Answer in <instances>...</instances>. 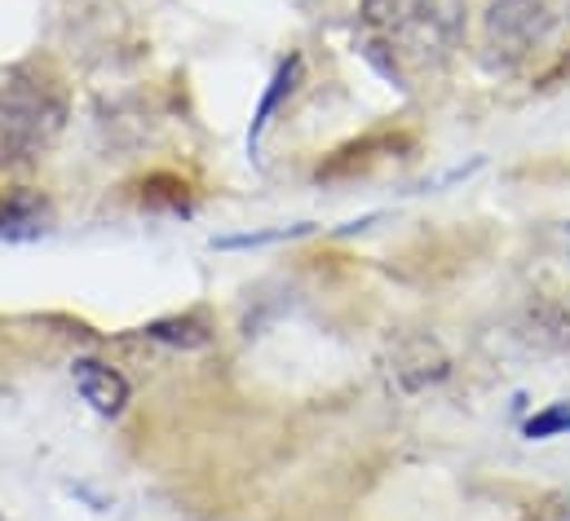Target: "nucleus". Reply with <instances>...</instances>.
Masks as SVG:
<instances>
[{
  "instance_id": "nucleus-1",
  "label": "nucleus",
  "mask_w": 570,
  "mask_h": 521,
  "mask_svg": "<svg viewBox=\"0 0 570 521\" xmlns=\"http://www.w3.org/2000/svg\"><path fill=\"white\" fill-rule=\"evenodd\" d=\"M469 31V0H363L358 49L394 85L442 71Z\"/></svg>"
},
{
  "instance_id": "nucleus-2",
  "label": "nucleus",
  "mask_w": 570,
  "mask_h": 521,
  "mask_svg": "<svg viewBox=\"0 0 570 521\" xmlns=\"http://www.w3.org/2000/svg\"><path fill=\"white\" fill-rule=\"evenodd\" d=\"M71 85L53 58L0 62V168L36 164L67 129Z\"/></svg>"
},
{
  "instance_id": "nucleus-3",
  "label": "nucleus",
  "mask_w": 570,
  "mask_h": 521,
  "mask_svg": "<svg viewBox=\"0 0 570 521\" xmlns=\"http://www.w3.org/2000/svg\"><path fill=\"white\" fill-rule=\"evenodd\" d=\"M570 0H491L482 13V58L491 71L527 67L558 36Z\"/></svg>"
},
{
  "instance_id": "nucleus-4",
  "label": "nucleus",
  "mask_w": 570,
  "mask_h": 521,
  "mask_svg": "<svg viewBox=\"0 0 570 521\" xmlns=\"http://www.w3.org/2000/svg\"><path fill=\"white\" fill-rule=\"evenodd\" d=\"M412 150H416V132L399 129V125H381V129H367L363 137L336 146V150L314 168V177H318V181H345V177H354V173H367V168L381 164V159H399V155H412Z\"/></svg>"
},
{
  "instance_id": "nucleus-5",
  "label": "nucleus",
  "mask_w": 570,
  "mask_h": 521,
  "mask_svg": "<svg viewBox=\"0 0 570 521\" xmlns=\"http://www.w3.org/2000/svg\"><path fill=\"white\" fill-rule=\"evenodd\" d=\"M71 381H76V390L80 397L98 411V415H120L125 406H129V381L111 367V363H98V358H76L71 363Z\"/></svg>"
},
{
  "instance_id": "nucleus-6",
  "label": "nucleus",
  "mask_w": 570,
  "mask_h": 521,
  "mask_svg": "<svg viewBox=\"0 0 570 521\" xmlns=\"http://www.w3.org/2000/svg\"><path fill=\"white\" fill-rule=\"evenodd\" d=\"M301 80H305V58L301 53H287L284 62L275 67V76H271V85H266V94H262V102H257V111H253V129H248V150H257L262 146V137L266 129L275 125V116L287 107V98L301 89Z\"/></svg>"
},
{
  "instance_id": "nucleus-7",
  "label": "nucleus",
  "mask_w": 570,
  "mask_h": 521,
  "mask_svg": "<svg viewBox=\"0 0 570 521\" xmlns=\"http://www.w3.org/2000/svg\"><path fill=\"white\" fill-rule=\"evenodd\" d=\"M142 336L146 341H155V345H168V350L190 354V350H208V345H213V323H208L204 309H186V314L150 318V323L142 327Z\"/></svg>"
},
{
  "instance_id": "nucleus-8",
  "label": "nucleus",
  "mask_w": 570,
  "mask_h": 521,
  "mask_svg": "<svg viewBox=\"0 0 570 521\" xmlns=\"http://www.w3.org/2000/svg\"><path fill=\"white\" fill-rule=\"evenodd\" d=\"M49 217L53 213H49V199L40 190H27V186L0 190V235L31 239V235H40L49 226Z\"/></svg>"
},
{
  "instance_id": "nucleus-9",
  "label": "nucleus",
  "mask_w": 570,
  "mask_h": 521,
  "mask_svg": "<svg viewBox=\"0 0 570 521\" xmlns=\"http://www.w3.org/2000/svg\"><path fill=\"white\" fill-rule=\"evenodd\" d=\"M138 204L146 213H173V217H186L190 204H195V190L186 177L177 173H150L138 181Z\"/></svg>"
},
{
  "instance_id": "nucleus-10",
  "label": "nucleus",
  "mask_w": 570,
  "mask_h": 521,
  "mask_svg": "<svg viewBox=\"0 0 570 521\" xmlns=\"http://www.w3.org/2000/svg\"><path fill=\"white\" fill-rule=\"evenodd\" d=\"M522 433H527L531 442H549V438L570 433V402H549L544 411H535V415L522 424Z\"/></svg>"
},
{
  "instance_id": "nucleus-11",
  "label": "nucleus",
  "mask_w": 570,
  "mask_h": 521,
  "mask_svg": "<svg viewBox=\"0 0 570 521\" xmlns=\"http://www.w3.org/2000/svg\"><path fill=\"white\" fill-rule=\"evenodd\" d=\"M527 521H570V495L558 491V495H544L540 504H531Z\"/></svg>"
},
{
  "instance_id": "nucleus-12",
  "label": "nucleus",
  "mask_w": 570,
  "mask_h": 521,
  "mask_svg": "<svg viewBox=\"0 0 570 521\" xmlns=\"http://www.w3.org/2000/svg\"><path fill=\"white\" fill-rule=\"evenodd\" d=\"M567 76H570V45L553 58V62H549V67H544V71H535V85H544V89H549V85H558V80H567Z\"/></svg>"
},
{
  "instance_id": "nucleus-13",
  "label": "nucleus",
  "mask_w": 570,
  "mask_h": 521,
  "mask_svg": "<svg viewBox=\"0 0 570 521\" xmlns=\"http://www.w3.org/2000/svg\"><path fill=\"white\" fill-rule=\"evenodd\" d=\"M567 257H570V226H567Z\"/></svg>"
}]
</instances>
